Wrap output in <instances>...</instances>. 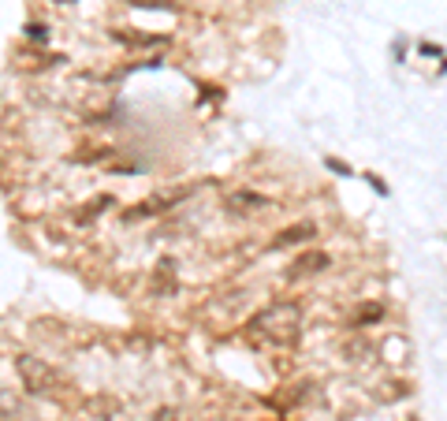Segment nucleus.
I'll list each match as a JSON object with an SVG mask.
<instances>
[{"mask_svg": "<svg viewBox=\"0 0 447 421\" xmlns=\"http://www.w3.org/2000/svg\"><path fill=\"white\" fill-rule=\"evenodd\" d=\"M380 317H384V306H380V302H366V306L355 314V328H366V324L380 321Z\"/></svg>", "mask_w": 447, "mask_h": 421, "instance_id": "423d86ee", "label": "nucleus"}, {"mask_svg": "<svg viewBox=\"0 0 447 421\" xmlns=\"http://www.w3.org/2000/svg\"><path fill=\"white\" fill-rule=\"evenodd\" d=\"M328 168H332V172H343V175H347V172H350V168H347V164H343V161H328Z\"/></svg>", "mask_w": 447, "mask_h": 421, "instance_id": "1a4fd4ad", "label": "nucleus"}, {"mask_svg": "<svg viewBox=\"0 0 447 421\" xmlns=\"http://www.w3.org/2000/svg\"><path fill=\"white\" fill-rule=\"evenodd\" d=\"M246 328H250V340H257V343L291 347L298 340V328H302V306L298 302H273V306H265L261 314H254Z\"/></svg>", "mask_w": 447, "mask_h": 421, "instance_id": "f257e3e1", "label": "nucleus"}, {"mask_svg": "<svg viewBox=\"0 0 447 421\" xmlns=\"http://www.w3.org/2000/svg\"><path fill=\"white\" fill-rule=\"evenodd\" d=\"M27 30H30V38H38V41H41V38H49V30H45V27H38V22H30Z\"/></svg>", "mask_w": 447, "mask_h": 421, "instance_id": "6e6552de", "label": "nucleus"}, {"mask_svg": "<svg viewBox=\"0 0 447 421\" xmlns=\"http://www.w3.org/2000/svg\"><path fill=\"white\" fill-rule=\"evenodd\" d=\"M60 4H71V0H60Z\"/></svg>", "mask_w": 447, "mask_h": 421, "instance_id": "9d476101", "label": "nucleus"}, {"mask_svg": "<svg viewBox=\"0 0 447 421\" xmlns=\"http://www.w3.org/2000/svg\"><path fill=\"white\" fill-rule=\"evenodd\" d=\"M310 239H317V224L313 220H298V224H287L284 232H276V239L268 246H273V250H287V246L310 243Z\"/></svg>", "mask_w": 447, "mask_h": 421, "instance_id": "20e7f679", "label": "nucleus"}, {"mask_svg": "<svg viewBox=\"0 0 447 421\" xmlns=\"http://www.w3.org/2000/svg\"><path fill=\"white\" fill-rule=\"evenodd\" d=\"M19 414H22V406L8 392H0V421H19Z\"/></svg>", "mask_w": 447, "mask_h": 421, "instance_id": "0eeeda50", "label": "nucleus"}, {"mask_svg": "<svg viewBox=\"0 0 447 421\" xmlns=\"http://www.w3.org/2000/svg\"><path fill=\"white\" fill-rule=\"evenodd\" d=\"M224 209L231 216H250V213H261V209H273V201L265 194H257V190H231L228 198H224Z\"/></svg>", "mask_w": 447, "mask_h": 421, "instance_id": "7ed1b4c3", "label": "nucleus"}, {"mask_svg": "<svg viewBox=\"0 0 447 421\" xmlns=\"http://www.w3.org/2000/svg\"><path fill=\"white\" fill-rule=\"evenodd\" d=\"M328 265H332V258H328L324 250H310V254H302L287 269V280H305V276H317V272H324Z\"/></svg>", "mask_w": 447, "mask_h": 421, "instance_id": "39448f33", "label": "nucleus"}, {"mask_svg": "<svg viewBox=\"0 0 447 421\" xmlns=\"http://www.w3.org/2000/svg\"><path fill=\"white\" fill-rule=\"evenodd\" d=\"M15 373H19V384L27 388L30 395H53L64 388V377L56 373L45 358H34V354H15Z\"/></svg>", "mask_w": 447, "mask_h": 421, "instance_id": "f03ea898", "label": "nucleus"}]
</instances>
